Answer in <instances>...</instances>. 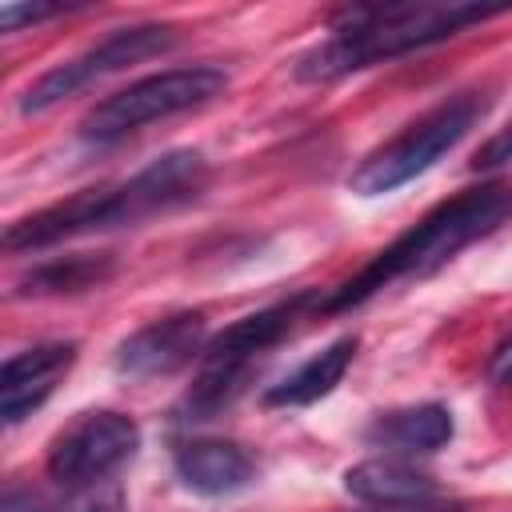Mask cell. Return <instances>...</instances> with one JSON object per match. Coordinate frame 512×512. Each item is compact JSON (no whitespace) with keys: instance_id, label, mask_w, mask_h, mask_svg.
<instances>
[{"instance_id":"obj_1","label":"cell","mask_w":512,"mask_h":512,"mask_svg":"<svg viewBox=\"0 0 512 512\" xmlns=\"http://www.w3.org/2000/svg\"><path fill=\"white\" fill-rule=\"evenodd\" d=\"M208 184V164L196 148H176L112 188H84L52 208H40L4 232L8 252H40L72 236L132 228L180 204H192Z\"/></svg>"},{"instance_id":"obj_2","label":"cell","mask_w":512,"mask_h":512,"mask_svg":"<svg viewBox=\"0 0 512 512\" xmlns=\"http://www.w3.org/2000/svg\"><path fill=\"white\" fill-rule=\"evenodd\" d=\"M504 220H512V188L508 184H480L464 188L452 200L424 212L408 232H400L388 248H380L356 276H348L328 296H316V312H344L376 292H384L396 280H420L444 268L460 248L476 244L480 236L496 232Z\"/></svg>"},{"instance_id":"obj_3","label":"cell","mask_w":512,"mask_h":512,"mask_svg":"<svg viewBox=\"0 0 512 512\" xmlns=\"http://www.w3.org/2000/svg\"><path fill=\"white\" fill-rule=\"evenodd\" d=\"M504 8L480 4H360L344 8L332 32L296 60V76L308 84L340 80L348 72L420 52L428 44L452 40L464 28L500 16Z\"/></svg>"},{"instance_id":"obj_4","label":"cell","mask_w":512,"mask_h":512,"mask_svg":"<svg viewBox=\"0 0 512 512\" xmlns=\"http://www.w3.org/2000/svg\"><path fill=\"white\" fill-rule=\"evenodd\" d=\"M484 108H488V100L476 96V92H460V96L440 100L420 120H412L404 132H396L388 144L368 152L352 168L348 192H356V196H384V192L416 180L420 172H428L444 152H452L472 132V124L484 116Z\"/></svg>"},{"instance_id":"obj_5","label":"cell","mask_w":512,"mask_h":512,"mask_svg":"<svg viewBox=\"0 0 512 512\" xmlns=\"http://www.w3.org/2000/svg\"><path fill=\"white\" fill-rule=\"evenodd\" d=\"M228 88V72L216 64H192V68H168V72H152L120 92H112L108 100H100L84 120H80V136L88 144H112L124 140L128 132L200 108L212 96H220Z\"/></svg>"},{"instance_id":"obj_6","label":"cell","mask_w":512,"mask_h":512,"mask_svg":"<svg viewBox=\"0 0 512 512\" xmlns=\"http://www.w3.org/2000/svg\"><path fill=\"white\" fill-rule=\"evenodd\" d=\"M176 44V28L172 24H132V28H116L108 32L100 44H92L88 52L56 64L52 72H44L24 96H20V112L24 116H36V112H48L52 104H60L64 96L88 88L92 80H104L128 64H140L156 52H168Z\"/></svg>"},{"instance_id":"obj_7","label":"cell","mask_w":512,"mask_h":512,"mask_svg":"<svg viewBox=\"0 0 512 512\" xmlns=\"http://www.w3.org/2000/svg\"><path fill=\"white\" fill-rule=\"evenodd\" d=\"M140 448V428L124 412H84L48 448V476L60 488H88L112 476Z\"/></svg>"},{"instance_id":"obj_8","label":"cell","mask_w":512,"mask_h":512,"mask_svg":"<svg viewBox=\"0 0 512 512\" xmlns=\"http://www.w3.org/2000/svg\"><path fill=\"white\" fill-rule=\"evenodd\" d=\"M204 344H208L204 312H172L132 332L116 348V368L132 380L172 376L184 364H192V356H204Z\"/></svg>"},{"instance_id":"obj_9","label":"cell","mask_w":512,"mask_h":512,"mask_svg":"<svg viewBox=\"0 0 512 512\" xmlns=\"http://www.w3.org/2000/svg\"><path fill=\"white\" fill-rule=\"evenodd\" d=\"M76 364V344L72 340H52L24 348L4 360L0 368V416L4 424H20L32 416L60 384V376Z\"/></svg>"},{"instance_id":"obj_10","label":"cell","mask_w":512,"mask_h":512,"mask_svg":"<svg viewBox=\"0 0 512 512\" xmlns=\"http://www.w3.org/2000/svg\"><path fill=\"white\" fill-rule=\"evenodd\" d=\"M172 464H176L180 484L200 496H232L248 488L256 476V460L248 456V448H240L236 440H216V436L184 440Z\"/></svg>"},{"instance_id":"obj_11","label":"cell","mask_w":512,"mask_h":512,"mask_svg":"<svg viewBox=\"0 0 512 512\" xmlns=\"http://www.w3.org/2000/svg\"><path fill=\"white\" fill-rule=\"evenodd\" d=\"M304 308H316V292H296L292 300H280L272 308H260L252 316H240L224 332H216L204 344V360H228V364H256L260 352L280 344L288 328L300 320Z\"/></svg>"},{"instance_id":"obj_12","label":"cell","mask_w":512,"mask_h":512,"mask_svg":"<svg viewBox=\"0 0 512 512\" xmlns=\"http://www.w3.org/2000/svg\"><path fill=\"white\" fill-rule=\"evenodd\" d=\"M344 492L376 508H428L440 488L428 472L400 460H364L344 472Z\"/></svg>"},{"instance_id":"obj_13","label":"cell","mask_w":512,"mask_h":512,"mask_svg":"<svg viewBox=\"0 0 512 512\" xmlns=\"http://www.w3.org/2000/svg\"><path fill=\"white\" fill-rule=\"evenodd\" d=\"M456 424L452 412L444 404H412V408H392L380 412L368 428L364 440L372 448H388V452H404V456H424L436 452L452 440Z\"/></svg>"},{"instance_id":"obj_14","label":"cell","mask_w":512,"mask_h":512,"mask_svg":"<svg viewBox=\"0 0 512 512\" xmlns=\"http://www.w3.org/2000/svg\"><path fill=\"white\" fill-rule=\"evenodd\" d=\"M356 348H360L356 336L332 340L328 348H320L316 356H308L292 376H284L280 384H272L264 392V404L268 408H304V404H316L320 396H328L344 380V372L356 360Z\"/></svg>"},{"instance_id":"obj_15","label":"cell","mask_w":512,"mask_h":512,"mask_svg":"<svg viewBox=\"0 0 512 512\" xmlns=\"http://www.w3.org/2000/svg\"><path fill=\"white\" fill-rule=\"evenodd\" d=\"M116 260L108 252H76V256H56L36 264L28 276H20L16 292L20 296H64V292H88L112 276Z\"/></svg>"},{"instance_id":"obj_16","label":"cell","mask_w":512,"mask_h":512,"mask_svg":"<svg viewBox=\"0 0 512 512\" xmlns=\"http://www.w3.org/2000/svg\"><path fill=\"white\" fill-rule=\"evenodd\" d=\"M252 364H228V360H204L196 384L184 392L180 400V420H212L216 412H224L248 380Z\"/></svg>"},{"instance_id":"obj_17","label":"cell","mask_w":512,"mask_h":512,"mask_svg":"<svg viewBox=\"0 0 512 512\" xmlns=\"http://www.w3.org/2000/svg\"><path fill=\"white\" fill-rule=\"evenodd\" d=\"M504 164H512V120H508L496 136H488V140L476 148V156H472V168H476V172L504 168Z\"/></svg>"},{"instance_id":"obj_18","label":"cell","mask_w":512,"mask_h":512,"mask_svg":"<svg viewBox=\"0 0 512 512\" xmlns=\"http://www.w3.org/2000/svg\"><path fill=\"white\" fill-rule=\"evenodd\" d=\"M72 4H0V28L4 32H16L20 24H36V20H48V16H60L68 12Z\"/></svg>"},{"instance_id":"obj_19","label":"cell","mask_w":512,"mask_h":512,"mask_svg":"<svg viewBox=\"0 0 512 512\" xmlns=\"http://www.w3.org/2000/svg\"><path fill=\"white\" fill-rule=\"evenodd\" d=\"M488 380L492 384H512V336H504L488 360Z\"/></svg>"},{"instance_id":"obj_20","label":"cell","mask_w":512,"mask_h":512,"mask_svg":"<svg viewBox=\"0 0 512 512\" xmlns=\"http://www.w3.org/2000/svg\"><path fill=\"white\" fill-rule=\"evenodd\" d=\"M380 512H428V508H380Z\"/></svg>"}]
</instances>
